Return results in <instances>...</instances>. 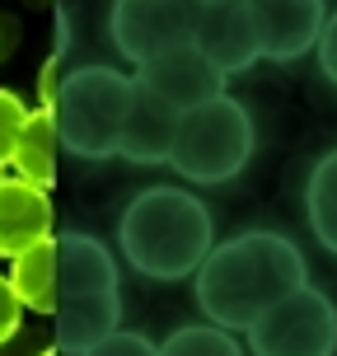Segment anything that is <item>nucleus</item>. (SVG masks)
<instances>
[{
	"instance_id": "7ed1b4c3",
	"label": "nucleus",
	"mask_w": 337,
	"mask_h": 356,
	"mask_svg": "<svg viewBox=\"0 0 337 356\" xmlns=\"http://www.w3.org/2000/svg\"><path fill=\"white\" fill-rule=\"evenodd\" d=\"M61 272H56V347L85 356L104 338L117 333L122 296H117V263L108 244L94 234H61Z\"/></svg>"
},
{
	"instance_id": "dca6fc26",
	"label": "nucleus",
	"mask_w": 337,
	"mask_h": 356,
	"mask_svg": "<svg viewBox=\"0 0 337 356\" xmlns=\"http://www.w3.org/2000/svg\"><path fill=\"white\" fill-rule=\"evenodd\" d=\"M160 356H244V347L215 323H188L160 342Z\"/></svg>"
},
{
	"instance_id": "39448f33",
	"label": "nucleus",
	"mask_w": 337,
	"mask_h": 356,
	"mask_svg": "<svg viewBox=\"0 0 337 356\" xmlns=\"http://www.w3.org/2000/svg\"><path fill=\"white\" fill-rule=\"evenodd\" d=\"M253 160V118L239 99H211L178 118L169 164L188 183H230Z\"/></svg>"
},
{
	"instance_id": "6ab92c4d",
	"label": "nucleus",
	"mask_w": 337,
	"mask_h": 356,
	"mask_svg": "<svg viewBox=\"0 0 337 356\" xmlns=\"http://www.w3.org/2000/svg\"><path fill=\"white\" fill-rule=\"evenodd\" d=\"M19 319H24V305H19L10 277H0V347L19 333Z\"/></svg>"
},
{
	"instance_id": "1a4fd4ad",
	"label": "nucleus",
	"mask_w": 337,
	"mask_h": 356,
	"mask_svg": "<svg viewBox=\"0 0 337 356\" xmlns=\"http://www.w3.org/2000/svg\"><path fill=\"white\" fill-rule=\"evenodd\" d=\"M192 47L211 61L220 75L249 71L258 61V29H253V10L239 0H211L197 5V29H192Z\"/></svg>"
},
{
	"instance_id": "423d86ee",
	"label": "nucleus",
	"mask_w": 337,
	"mask_h": 356,
	"mask_svg": "<svg viewBox=\"0 0 337 356\" xmlns=\"http://www.w3.org/2000/svg\"><path fill=\"white\" fill-rule=\"evenodd\" d=\"M253 356H337V305L300 286L295 296L272 305L263 319L249 328Z\"/></svg>"
},
{
	"instance_id": "f8f14e48",
	"label": "nucleus",
	"mask_w": 337,
	"mask_h": 356,
	"mask_svg": "<svg viewBox=\"0 0 337 356\" xmlns=\"http://www.w3.org/2000/svg\"><path fill=\"white\" fill-rule=\"evenodd\" d=\"M178 108H169L160 94L136 85L131 104L122 118V136H117V155L131 164H169L174 155V136H178Z\"/></svg>"
},
{
	"instance_id": "2eb2a0df",
	"label": "nucleus",
	"mask_w": 337,
	"mask_h": 356,
	"mask_svg": "<svg viewBox=\"0 0 337 356\" xmlns=\"http://www.w3.org/2000/svg\"><path fill=\"white\" fill-rule=\"evenodd\" d=\"M304 211H309V230L328 253H337V150H328L304 183Z\"/></svg>"
},
{
	"instance_id": "a211bd4d",
	"label": "nucleus",
	"mask_w": 337,
	"mask_h": 356,
	"mask_svg": "<svg viewBox=\"0 0 337 356\" xmlns=\"http://www.w3.org/2000/svg\"><path fill=\"white\" fill-rule=\"evenodd\" d=\"M85 356H160V347L145 338V333H126V328H117L113 338H104L94 352H85Z\"/></svg>"
},
{
	"instance_id": "f257e3e1",
	"label": "nucleus",
	"mask_w": 337,
	"mask_h": 356,
	"mask_svg": "<svg viewBox=\"0 0 337 356\" xmlns=\"http://www.w3.org/2000/svg\"><path fill=\"white\" fill-rule=\"evenodd\" d=\"M309 277L300 244H290L277 230H249L215 244L211 258L197 272V305L206 323L225 333H249L272 305L295 296Z\"/></svg>"
},
{
	"instance_id": "aec40b11",
	"label": "nucleus",
	"mask_w": 337,
	"mask_h": 356,
	"mask_svg": "<svg viewBox=\"0 0 337 356\" xmlns=\"http://www.w3.org/2000/svg\"><path fill=\"white\" fill-rule=\"evenodd\" d=\"M319 66H323V75L337 85V10L328 15V29H323V38H319Z\"/></svg>"
},
{
	"instance_id": "0eeeda50",
	"label": "nucleus",
	"mask_w": 337,
	"mask_h": 356,
	"mask_svg": "<svg viewBox=\"0 0 337 356\" xmlns=\"http://www.w3.org/2000/svg\"><path fill=\"white\" fill-rule=\"evenodd\" d=\"M197 29V5H164V0H122L113 5L108 15V33H113V47L126 56V61H155V56L174 52V47H188Z\"/></svg>"
},
{
	"instance_id": "9b49d317",
	"label": "nucleus",
	"mask_w": 337,
	"mask_h": 356,
	"mask_svg": "<svg viewBox=\"0 0 337 356\" xmlns=\"http://www.w3.org/2000/svg\"><path fill=\"white\" fill-rule=\"evenodd\" d=\"M52 197L33 188V183H24V178H0V258H10L15 263L19 253L38 249V244H47L52 239Z\"/></svg>"
},
{
	"instance_id": "4be33fe9",
	"label": "nucleus",
	"mask_w": 337,
	"mask_h": 356,
	"mask_svg": "<svg viewBox=\"0 0 337 356\" xmlns=\"http://www.w3.org/2000/svg\"><path fill=\"white\" fill-rule=\"evenodd\" d=\"M0 178H5V169H0Z\"/></svg>"
},
{
	"instance_id": "6e6552de",
	"label": "nucleus",
	"mask_w": 337,
	"mask_h": 356,
	"mask_svg": "<svg viewBox=\"0 0 337 356\" xmlns=\"http://www.w3.org/2000/svg\"><path fill=\"white\" fill-rule=\"evenodd\" d=\"M136 85L160 94L164 104L178 108V113H192V108L211 104V99H225V75L215 71L192 42L155 56V61H145L141 71H136Z\"/></svg>"
},
{
	"instance_id": "f03ea898",
	"label": "nucleus",
	"mask_w": 337,
	"mask_h": 356,
	"mask_svg": "<svg viewBox=\"0 0 337 356\" xmlns=\"http://www.w3.org/2000/svg\"><path fill=\"white\" fill-rule=\"evenodd\" d=\"M126 263L141 277L155 282H183L202 272V263L215 249V225L206 202L188 188H145L126 202L122 225H117Z\"/></svg>"
},
{
	"instance_id": "4468645a",
	"label": "nucleus",
	"mask_w": 337,
	"mask_h": 356,
	"mask_svg": "<svg viewBox=\"0 0 337 356\" xmlns=\"http://www.w3.org/2000/svg\"><path fill=\"white\" fill-rule=\"evenodd\" d=\"M56 272H61V249H56V239L38 244V249H28V253H19L15 263H10V286H15L19 305L33 309V314H56Z\"/></svg>"
},
{
	"instance_id": "412c9836",
	"label": "nucleus",
	"mask_w": 337,
	"mask_h": 356,
	"mask_svg": "<svg viewBox=\"0 0 337 356\" xmlns=\"http://www.w3.org/2000/svg\"><path fill=\"white\" fill-rule=\"evenodd\" d=\"M42 356H56V347H52V352H42Z\"/></svg>"
},
{
	"instance_id": "f3484780",
	"label": "nucleus",
	"mask_w": 337,
	"mask_h": 356,
	"mask_svg": "<svg viewBox=\"0 0 337 356\" xmlns=\"http://www.w3.org/2000/svg\"><path fill=\"white\" fill-rule=\"evenodd\" d=\"M28 113L33 108L24 104L15 89H0V169L15 160V145H19V131L28 122Z\"/></svg>"
},
{
	"instance_id": "20e7f679",
	"label": "nucleus",
	"mask_w": 337,
	"mask_h": 356,
	"mask_svg": "<svg viewBox=\"0 0 337 356\" xmlns=\"http://www.w3.org/2000/svg\"><path fill=\"white\" fill-rule=\"evenodd\" d=\"M136 94V75H122L113 66H75L71 75L56 80L52 118L61 145L80 160H108L117 155L126 104Z\"/></svg>"
},
{
	"instance_id": "9d476101",
	"label": "nucleus",
	"mask_w": 337,
	"mask_h": 356,
	"mask_svg": "<svg viewBox=\"0 0 337 356\" xmlns=\"http://www.w3.org/2000/svg\"><path fill=\"white\" fill-rule=\"evenodd\" d=\"M249 10L253 29H258V52L272 61H295V56L314 52L328 29V10L319 0H258Z\"/></svg>"
},
{
	"instance_id": "ddd939ff",
	"label": "nucleus",
	"mask_w": 337,
	"mask_h": 356,
	"mask_svg": "<svg viewBox=\"0 0 337 356\" xmlns=\"http://www.w3.org/2000/svg\"><path fill=\"white\" fill-rule=\"evenodd\" d=\"M56 150H61V136H56V118L47 104H38L28 113V122L19 131V145H15V178L33 183V188H52L56 183Z\"/></svg>"
}]
</instances>
